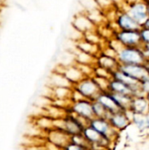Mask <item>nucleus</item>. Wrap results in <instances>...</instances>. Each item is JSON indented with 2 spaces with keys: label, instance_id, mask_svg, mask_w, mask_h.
I'll return each instance as SVG.
<instances>
[{
  "label": "nucleus",
  "instance_id": "22",
  "mask_svg": "<svg viewBox=\"0 0 149 150\" xmlns=\"http://www.w3.org/2000/svg\"><path fill=\"white\" fill-rule=\"evenodd\" d=\"M92 111L94 118H107L109 115L105 108L97 100L92 101Z\"/></svg>",
  "mask_w": 149,
  "mask_h": 150
},
{
  "label": "nucleus",
  "instance_id": "17",
  "mask_svg": "<svg viewBox=\"0 0 149 150\" xmlns=\"http://www.w3.org/2000/svg\"><path fill=\"white\" fill-rule=\"evenodd\" d=\"M108 91L112 94H122V95H129L134 97V92L131 87H129L125 83L115 78H112L110 80Z\"/></svg>",
  "mask_w": 149,
  "mask_h": 150
},
{
  "label": "nucleus",
  "instance_id": "16",
  "mask_svg": "<svg viewBox=\"0 0 149 150\" xmlns=\"http://www.w3.org/2000/svg\"><path fill=\"white\" fill-rule=\"evenodd\" d=\"M58 72L63 74L65 76V77L74 85L76 83H77L79 81H81L83 78H84L85 76H83V74L82 73V71L80 70V69L77 67V65L76 63H74L71 66H66V67H62L61 70H57Z\"/></svg>",
  "mask_w": 149,
  "mask_h": 150
},
{
  "label": "nucleus",
  "instance_id": "6",
  "mask_svg": "<svg viewBox=\"0 0 149 150\" xmlns=\"http://www.w3.org/2000/svg\"><path fill=\"white\" fill-rule=\"evenodd\" d=\"M117 30H141L142 27L126 10L119 7L114 21Z\"/></svg>",
  "mask_w": 149,
  "mask_h": 150
},
{
  "label": "nucleus",
  "instance_id": "14",
  "mask_svg": "<svg viewBox=\"0 0 149 150\" xmlns=\"http://www.w3.org/2000/svg\"><path fill=\"white\" fill-rule=\"evenodd\" d=\"M95 65L102 67L104 69H106L107 70L111 72H114L117 70L119 67V62L116 57L108 55L103 52H101L97 57H96V63Z\"/></svg>",
  "mask_w": 149,
  "mask_h": 150
},
{
  "label": "nucleus",
  "instance_id": "29",
  "mask_svg": "<svg viewBox=\"0 0 149 150\" xmlns=\"http://www.w3.org/2000/svg\"><path fill=\"white\" fill-rule=\"evenodd\" d=\"M144 65H145V68H146V69H147V72H148V74L149 75V59L146 61V62L144 63Z\"/></svg>",
  "mask_w": 149,
  "mask_h": 150
},
{
  "label": "nucleus",
  "instance_id": "15",
  "mask_svg": "<svg viewBox=\"0 0 149 150\" xmlns=\"http://www.w3.org/2000/svg\"><path fill=\"white\" fill-rule=\"evenodd\" d=\"M76 47L77 50L84 52V53L93 55L95 57H97L102 51V46L91 43V42L84 40L83 37H81L80 39H78L76 40Z\"/></svg>",
  "mask_w": 149,
  "mask_h": 150
},
{
  "label": "nucleus",
  "instance_id": "4",
  "mask_svg": "<svg viewBox=\"0 0 149 150\" xmlns=\"http://www.w3.org/2000/svg\"><path fill=\"white\" fill-rule=\"evenodd\" d=\"M73 88L76 90L80 94L88 100H96L99 93L101 92L93 76H85L77 83L73 85Z\"/></svg>",
  "mask_w": 149,
  "mask_h": 150
},
{
  "label": "nucleus",
  "instance_id": "21",
  "mask_svg": "<svg viewBox=\"0 0 149 150\" xmlns=\"http://www.w3.org/2000/svg\"><path fill=\"white\" fill-rule=\"evenodd\" d=\"M73 88L68 87H53V95L54 99L70 100Z\"/></svg>",
  "mask_w": 149,
  "mask_h": 150
},
{
  "label": "nucleus",
  "instance_id": "9",
  "mask_svg": "<svg viewBox=\"0 0 149 150\" xmlns=\"http://www.w3.org/2000/svg\"><path fill=\"white\" fill-rule=\"evenodd\" d=\"M72 25L75 27V29L77 32H79L82 35L88 32L94 31L97 27L87 13L76 14L73 19Z\"/></svg>",
  "mask_w": 149,
  "mask_h": 150
},
{
  "label": "nucleus",
  "instance_id": "23",
  "mask_svg": "<svg viewBox=\"0 0 149 150\" xmlns=\"http://www.w3.org/2000/svg\"><path fill=\"white\" fill-rule=\"evenodd\" d=\"M94 76H99V77H104V78H108L112 79V72L107 70L106 69H104L102 67L94 66V72H93Z\"/></svg>",
  "mask_w": 149,
  "mask_h": 150
},
{
  "label": "nucleus",
  "instance_id": "32",
  "mask_svg": "<svg viewBox=\"0 0 149 150\" xmlns=\"http://www.w3.org/2000/svg\"><path fill=\"white\" fill-rule=\"evenodd\" d=\"M147 98H148V100H149V95H148V96H147Z\"/></svg>",
  "mask_w": 149,
  "mask_h": 150
},
{
  "label": "nucleus",
  "instance_id": "3",
  "mask_svg": "<svg viewBox=\"0 0 149 150\" xmlns=\"http://www.w3.org/2000/svg\"><path fill=\"white\" fill-rule=\"evenodd\" d=\"M89 126L99 133L104 138L108 140L113 144H116L120 135L110 124L107 118H93L90 120Z\"/></svg>",
  "mask_w": 149,
  "mask_h": 150
},
{
  "label": "nucleus",
  "instance_id": "2",
  "mask_svg": "<svg viewBox=\"0 0 149 150\" xmlns=\"http://www.w3.org/2000/svg\"><path fill=\"white\" fill-rule=\"evenodd\" d=\"M126 10L141 26L148 19V7L145 0H127L124 6H121Z\"/></svg>",
  "mask_w": 149,
  "mask_h": 150
},
{
  "label": "nucleus",
  "instance_id": "26",
  "mask_svg": "<svg viewBox=\"0 0 149 150\" xmlns=\"http://www.w3.org/2000/svg\"><path fill=\"white\" fill-rule=\"evenodd\" d=\"M62 150H91V149L88 146H83V145H80V144H76L72 142H69Z\"/></svg>",
  "mask_w": 149,
  "mask_h": 150
},
{
  "label": "nucleus",
  "instance_id": "20",
  "mask_svg": "<svg viewBox=\"0 0 149 150\" xmlns=\"http://www.w3.org/2000/svg\"><path fill=\"white\" fill-rule=\"evenodd\" d=\"M52 82L54 87H68L73 88V84L65 77V76L58 71L54 72L52 76Z\"/></svg>",
  "mask_w": 149,
  "mask_h": 150
},
{
  "label": "nucleus",
  "instance_id": "24",
  "mask_svg": "<svg viewBox=\"0 0 149 150\" xmlns=\"http://www.w3.org/2000/svg\"><path fill=\"white\" fill-rule=\"evenodd\" d=\"M93 78H94L95 82L97 83V86L101 91H108L109 83H110L111 79L99 77V76H93Z\"/></svg>",
  "mask_w": 149,
  "mask_h": 150
},
{
  "label": "nucleus",
  "instance_id": "31",
  "mask_svg": "<svg viewBox=\"0 0 149 150\" xmlns=\"http://www.w3.org/2000/svg\"><path fill=\"white\" fill-rule=\"evenodd\" d=\"M4 1H5V0H0V9L3 7V5H4Z\"/></svg>",
  "mask_w": 149,
  "mask_h": 150
},
{
  "label": "nucleus",
  "instance_id": "25",
  "mask_svg": "<svg viewBox=\"0 0 149 150\" xmlns=\"http://www.w3.org/2000/svg\"><path fill=\"white\" fill-rule=\"evenodd\" d=\"M140 88H141V93L144 96L149 95V75L146 76L144 78H142L140 81Z\"/></svg>",
  "mask_w": 149,
  "mask_h": 150
},
{
  "label": "nucleus",
  "instance_id": "13",
  "mask_svg": "<svg viewBox=\"0 0 149 150\" xmlns=\"http://www.w3.org/2000/svg\"><path fill=\"white\" fill-rule=\"evenodd\" d=\"M47 139H48V142L62 149L69 142L70 136L60 129L53 128L47 131Z\"/></svg>",
  "mask_w": 149,
  "mask_h": 150
},
{
  "label": "nucleus",
  "instance_id": "19",
  "mask_svg": "<svg viewBox=\"0 0 149 150\" xmlns=\"http://www.w3.org/2000/svg\"><path fill=\"white\" fill-rule=\"evenodd\" d=\"M75 63L95 66L96 57L76 49V52L75 54Z\"/></svg>",
  "mask_w": 149,
  "mask_h": 150
},
{
  "label": "nucleus",
  "instance_id": "30",
  "mask_svg": "<svg viewBox=\"0 0 149 150\" xmlns=\"http://www.w3.org/2000/svg\"><path fill=\"white\" fill-rule=\"evenodd\" d=\"M143 26H145V27H148V28H149V18H148V19L147 20V22L144 24V25Z\"/></svg>",
  "mask_w": 149,
  "mask_h": 150
},
{
  "label": "nucleus",
  "instance_id": "11",
  "mask_svg": "<svg viewBox=\"0 0 149 150\" xmlns=\"http://www.w3.org/2000/svg\"><path fill=\"white\" fill-rule=\"evenodd\" d=\"M119 69L139 81L148 75L144 64H120Z\"/></svg>",
  "mask_w": 149,
  "mask_h": 150
},
{
  "label": "nucleus",
  "instance_id": "1",
  "mask_svg": "<svg viewBox=\"0 0 149 150\" xmlns=\"http://www.w3.org/2000/svg\"><path fill=\"white\" fill-rule=\"evenodd\" d=\"M117 59L119 64H144L147 61L142 47H122Z\"/></svg>",
  "mask_w": 149,
  "mask_h": 150
},
{
  "label": "nucleus",
  "instance_id": "28",
  "mask_svg": "<svg viewBox=\"0 0 149 150\" xmlns=\"http://www.w3.org/2000/svg\"><path fill=\"white\" fill-rule=\"evenodd\" d=\"M142 49H143V52H144V54H145V57L147 60L149 59V44L148 45H145V46H142Z\"/></svg>",
  "mask_w": 149,
  "mask_h": 150
},
{
  "label": "nucleus",
  "instance_id": "18",
  "mask_svg": "<svg viewBox=\"0 0 149 150\" xmlns=\"http://www.w3.org/2000/svg\"><path fill=\"white\" fill-rule=\"evenodd\" d=\"M131 122L132 125L141 133H146L149 131V114L140 115L133 114L132 112Z\"/></svg>",
  "mask_w": 149,
  "mask_h": 150
},
{
  "label": "nucleus",
  "instance_id": "8",
  "mask_svg": "<svg viewBox=\"0 0 149 150\" xmlns=\"http://www.w3.org/2000/svg\"><path fill=\"white\" fill-rule=\"evenodd\" d=\"M67 111L88 121L94 118L92 111V101L85 98L76 102H71V105Z\"/></svg>",
  "mask_w": 149,
  "mask_h": 150
},
{
  "label": "nucleus",
  "instance_id": "5",
  "mask_svg": "<svg viewBox=\"0 0 149 150\" xmlns=\"http://www.w3.org/2000/svg\"><path fill=\"white\" fill-rule=\"evenodd\" d=\"M113 38L122 47H142L140 30H118Z\"/></svg>",
  "mask_w": 149,
  "mask_h": 150
},
{
  "label": "nucleus",
  "instance_id": "10",
  "mask_svg": "<svg viewBox=\"0 0 149 150\" xmlns=\"http://www.w3.org/2000/svg\"><path fill=\"white\" fill-rule=\"evenodd\" d=\"M129 111L133 114H140V115L149 114V100L147 96L140 95V96L133 97L131 101Z\"/></svg>",
  "mask_w": 149,
  "mask_h": 150
},
{
  "label": "nucleus",
  "instance_id": "33",
  "mask_svg": "<svg viewBox=\"0 0 149 150\" xmlns=\"http://www.w3.org/2000/svg\"><path fill=\"white\" fill-rule=\"evenodd\" d=\"M97 150H108V149H97Z\"/></svg>",
  "mask_w": 149,
  "mask_h": 150
},
{
  "label": "nucleus",
  "instance_id": "7",
  "mask_svg": "<svg viewBox=\"0 0 149 150\" xmlns=\"http://www.w3.org/2000/svg\"><path fill=\"white\" fill-rule=\"evenodd\" d=\"M132 112L128 111H119L108 115L107 120H109L112 127L118 132L121 133L127 129L131 125Z\"/></svg>",
  "mask_w": 149,
  "mask_h": 150
},
{
  "label": "nucleus",
  "instance_id": "27",
  "mask_svg": "<svg viewBox=\"0 0 149 150\" xmlns=\"http://www.w3.org/2000/svg\"><path fill=\"white\" fill-rule=\"evenodd\" d=\"M140 34H141L142 46L149 44V28L142 26L140 30Z\"/></svg>",
  "mask_w": 149,
  "mask_h": 150
},
{
  "label": "nucleus",
  "instance_id": "12",
  "mask_svg": "<svg viewBox=\"0 0 149 150\" xmlns=\"http://www.w3.org/2000/svg\"><path fill=\"white\" fill-rule=\"evenodd\" d=\"M96 100L98 101L105 108L109 114L119 111H122L117 104L113 95L109 91H101L96 98Z\"/></svg>",
  "mask_w": 149,
  "mask_h": 150
}]
</instances>
